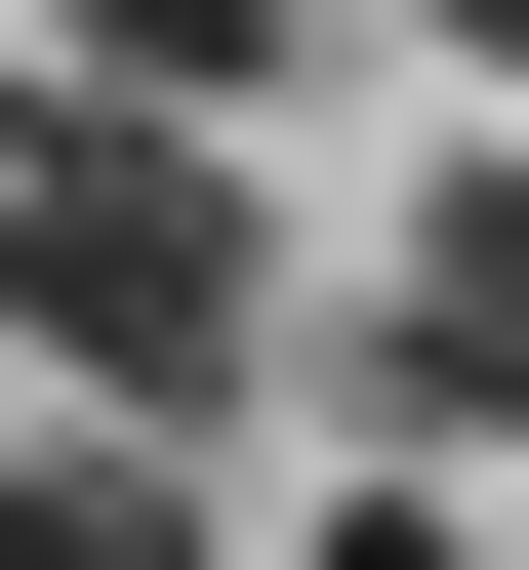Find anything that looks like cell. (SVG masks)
<instances>
[{
	"instance_id": "obj_2",
	"label": "cell",
	"mask_w": 529,
	"mask_h": 570,
	"mask_svg": "<svg viewBox=\"0 0 529 570\" xmlns=\"http://www.w3.org/2000/svg\"><path fill=\"white\" fill-rule=\"evenodd\" d=\"M366 407H408V449H529V164H448L408 245H366Z\"/></svg>"
},
{
	"instance_id": "obj_1",
	"label": "cell",
	"mask_w": 529,
	"mask_h": 570,
	"mask_svg": "<svg viewBox=\"0 0 529 570\" xmlns=\"http://www.w3.org/2000/svg\"><path fill=\"white\" fill-rule=\"evenodd\" d=\"M0 326H41L82 407H245V367H285V245H245V164H204V122H123L82 41L0 82Z\"/></svg>"
},
{
	"instance_id": "obj_3",
	"label": "cell",
	"mask_w": 529,
	"mask_h": 570,
	"mask_svg": "<svg viewBox=\"0 0 529 570\" xmlns=\"http://www.w3.org/2000/svg\"><path fill=\"white\" fill-rule=\"evenodd\" d=\"M41 570H204V530H164V489H123V449H41Z\"/></svg>"
},
{
	"instance_id": "obj_4",
	"label": "cell",
	"mask_w": 529,
	"mask_h": 570,
	"mask_svg": "<svg viewBox=\"0 0 529 570\" xmlns=\"http://www.w3.org/2000/svg\"><path fill=\"white\" fill-rule=\"evenodd\" d=\"M285 570H489V530H448V489H326V530H285Z\"/></svg>"
}]
</instances>
